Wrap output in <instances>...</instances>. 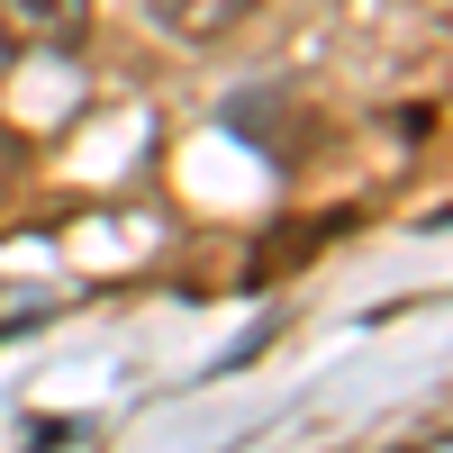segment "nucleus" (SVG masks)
Returning <instances> with one entry per match:
<instances>
[{
  "mask_svg": "<svg viewBox=\"0 0 453 453\" xmlns=\"http://www.w3.org/2000/svg\"><path fill=\"white\" fill-rule=\"evenodd\" d=\"M91 0H0V36L10 46H82Z\"/></svg>",
  "mask_w": 453,
  "mask_h": 453,
  "instance_id": "nucleus-1",
  "label": "nucleus"
},
{
  "mask_svg": "<svg viewBox=\"0 0 453 453\" xmlns=\"http://www.w3.org/2000/svg\"><path fill=\"white\" fill-rule=\"evenodd\" d=\"M145 10H155V27L181 36V46H218V36H236L263 0H145Z\"/></svg>",
  "mask_w": 453,
  "mask_h": 453,
  "instance_id": "nucleus-2",
  "label": "nucleus"
}]
</instances>
